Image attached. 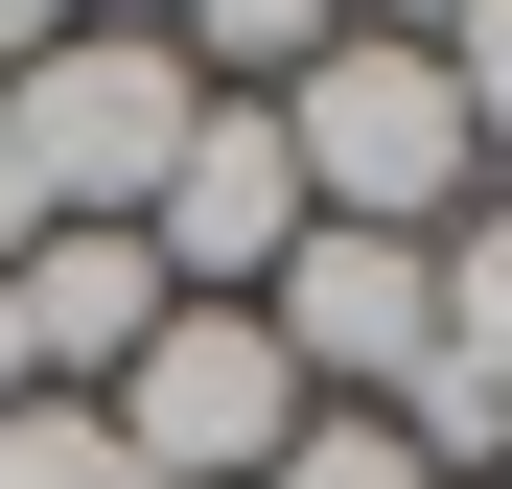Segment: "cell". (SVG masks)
Returning a JSON list of instances; mask_svg holds the SVG:
<instances>
[{
    "mask_svg": "<svg viewBox=\"0 0 512 489\" xmlns=\"http://www.w3.org/2000/svg\"><path fill=\"white\" fill-rule=\"evenodd\" d=\"M256 117H280V163H303V233H466L489 210V140L443 94V47H396V24H326Z\"/></svg>",
    "mask_w": 512,
    "mask_h": 489,
    "instance_id": "cell-1",
    "label": "cell"
},
{
    "mask_svg": "<svg viewBox=\"0 0 512 489\" xmlns=\"http://www.w3.org/2000/svg\"><path fill=\"white\" fill-rule=\"evenodd\" d=\"M94 420H117V466H140V489H256L326 396L280 373V326H256V303H163V326H140V373L94 396Z\"/></svg>",
    "mask_w": 512,
    "mask_h": 489,
    "instance_id": "cell-3",
    "label": "cell"
},
{
    "mask_svg": "<svg viewBox=\"0 0 512 489\" xmlns=\"http://www.w3.org/2000/svg\"><path fill=\"white\" fill-rule=\"evenodd\" d=\"M0 303H24V396H117L140 326H163V257H140V233H24Z\"/></svg>",
    "mask_w": 512,
    "mask_h": 489,
    "instance_id": "cell-6",
    "label": "cell"
},
{
    "mask_svg": "<svg viewBox=\"0 0 512 489\" xmlns=\"http://www.w3.org/2000/svg\"><path fill=\"white\" fill-rule=\"evenodd\" d=\"M187 47H163V24H70L47 70H0V163H24V187H47V233H140V187H163V163H187Z\"/></svg>",
    "mask_w": 512,
    "mask_h": 489,
    "instance_id": "cell-2",
    "label": "cell"
},
{
    "mask_svg": "<svg viewBox=\"0 0 512 489\" xmlns=\"http://www.w3.org/2000/svg\"><path fill=\"white\" fill-rule=\"evenodd\" d=\"M443 94H466V140L512 163V0H466V24H443Z\"/></svg>",
    "mask_w": 512,
    "mask_h": 489,
    "instance_id": "cell-10",
    "label": "cell"
},
{
    "mask_svg": "<svg viewBox=\"0 0 512 489\" xmlns=\"http://www.w3.org/2000/svg\"><path fill=\"white\" fill-rule=\"evenodd\" d=\"M47 47H70V0H0V70H47Z\"/></svg>",
    "mask_w": 512,
    "mask_h": 489,
    "instance_id": "cell-11",
    "label": "cell"
},
{
    "mask_svg": "<svg viewBox=\"0 0 512 489\" xmlns=\"http://www.w3.org/2000/svg\"><path fill=\"white\" fill-rule=\"evenodd\" d=\"M70 24H187V0H70Z\"/></svg>",
    "mask_w": 512,
    "mask_h": 489,
    "instance_id": "cell-12",
    "label": "cell"
},
{
    "mask_svg": "<svg viewBox=\"0 0 512 489\" xmlns=\"http://www.w3.org/2000/svg\"><path fill=\"white\" fill-rule=\"evenodd\" d=\"M326 24H350V0H187L163 47H187V94H280V70H303Z\"/></svg>",
    "mask_w": 512,
    "mask_h": 489,
    "instance_id": "cell-7",
    "label": "cell"
},
{
    "mask_svg": "<svg viewBox=\"0 0 512 489\" xmlns=\"http://www.w3.org/2000/svg\"><path fill=\"white\" fill-rule=\"evenodd\" d=\"M256 326H280V373L326 420H373V396L443 350V233H303V257L256 280Z\"/></svg>",
    "mask_w": 512,
    "mask_h": 489,
    "instance_id": "cell-4",
    "label": "cell"
},
{
    "mask_svg": "<svg viewBox=\"0 0 512 489\" xmlns=\"http://www.w3.org/2000/svg\"><path fill=\"white\" fill-rule=\"evenodd\" d=\"M443 373H489V396H512V210H466V233H443Z\"/></svg>",
    "mask_w": 512,
    "mask_h": 489,
    "instance_id": "cell-8",
    "label": "cell"
},
{
    "mask_svg": "<svg viewBox=\"0 0 512 489\" xmlns=\"http://www.w3.org/2000/svg\"><path fill=\"white\" fill-rule=\"evenodd\" d=\"M256 489H419V443H396V420H303Z\"/></svg>",
    "mask_w": 512,
    "mask_h": 489,
    "instance_id": "cell-9",
    "label": "cell"
},
{
    "mask_svg": "<svg viewBox=\"0 0 512 489\" xmlns=\"http://www.w3.org/2000/svg\"><path fill=\"white\" fill-rule=\"evenodd\" d=\"M0 396H24V303H0Z\"/></svg>",
    "mask_w": 512,
    "mask_h": 489,
    "instance_id": "cell-13",
    "label": "cell"
},
{
    "mask_svg": "<svg viewBox=\"0 0 512 489\" xmlns=\"http://www.w3.org/2000/svg\"><path fill=\"white\" fill-rule=\"evenodd\" d=\"M140 257H163V303H256V280L303 257V163H280V117H256V94L187 117V163L140 187Z\"/></svg>",
    "mask_w": 512,
    "mask_h": 489,
    "instance_id": "cell-5",
    "label": "cell"
}]
</instances>
